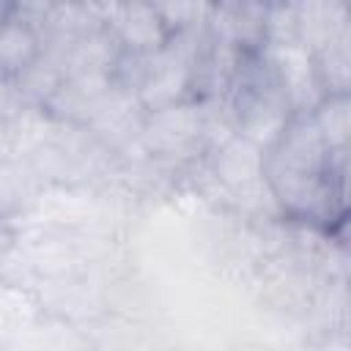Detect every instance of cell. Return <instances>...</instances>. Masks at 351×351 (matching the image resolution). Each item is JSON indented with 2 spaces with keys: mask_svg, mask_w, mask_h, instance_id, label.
Masks as SVG:
<instances>
[{
  "mask_svg": "<svg viewBox=\"0 0 351 351\" xmlns=\"http://www.w3.org/2000/svg\"><path fill=\"white\" fill-rule=\"evenodd\" d=\"M296 41V5L293 3H274L266 5L263 14V47H277Z\"/></svg>",
  "mask_w": 351,
  "mask_h": 351,
  "instance_id": "10",
  "label": "cell"
},
{
  "mask_svg": "<svg viewBox=\"0 0 351 351\" xmlns=\"http://www.w3.org/2000/svg\"><path fill=\"white\" fill-rule=\"evenodd\" d=\"M313 58H315V71H318L324 93L326 96L348 93V80H351V36L337 38L335 44L324 47Z\"/></svg>",
  "mask_w": 351,
  "mask_h": 351,
  "instance_id": "9",
  "label": "cell"
},
{
  "mask_svg": "<svg viewBox=\"0 0 351 351\" xmlns=\"http://www.w3.org/2000/svg\"><path fill=\"white\" fill-rule=\"evenodd\" d=\"M208 11H211L208 3H167V5H156V14L162 16L167 36L176 33V30L206 25Z\"/></svg>",
  "mask_w": 351,
  "mask_h": 351,
  "instance_id": "11",
  "label": "cell"
},
{
  "mask_svg": "<svg viewBox=\"0 0 351 351\" xmlns=\"http://www.w3.org/2000/svg\"><path fill=\"white\" fill-rule=\"evenodd\" d=\"M263 52H266V58L274 69V77L285 93L291 115H313V110L326 99L318 71H315L313 52L299 41L263 47Z\"/></svg>",
  "mask_w": 351,
  "mask_h": 351,
  "instance_id": "2",
  "label": "cell"
},
{
  "mask_svg": "<svg viewBox=\"0 0 351 351\" xmlns=\"http://www.w3.org/2000/svg\"><path fill=\"white\" fill-rule=\"evenodd\" d=\"M296 5V41L313 55L348 33V8L340 0H310Z\"/></svg>",
  "mask_w": 351,
  "mask_h": 351,
  "instance_id": "4",
  "label": "cell"
},
{
  "mask_svg": "<svg viewBox=\"0 0 351 351\" xmlns=\"http://www.w3.org/2000/svg\"><path fill=\"white\" fill-rule=\"evenodd\" d=\"M8 8H11V5H0V22L8 16Z\"/></svg>",
  "mask_w": 351,
  "mask_h": 351,
  "instance_id": "12",
  "label": "cell"
},
{
  "mask_svg": "<svg viewBox=\"0 0 351 351\" xmlns=\"http://www.w3.org/2000/svg\"><path fill=\"white\" fill-rule=\"evenodd\" d=\"M200 126H203L200 123V104L186 99V101L145 112L137 145L145 156L178 162V156H184L195 148H203Z\"/></svg>",
  "mask_w": 351,
  "mask_h": 351,
  "instance_id": "1",
  "label": "cell"
},
{
  "mask_svg": "<svg viewBox=\"0 0 351 351\" xmlns=\"http://www.w3.org/2000/svg\"><path fill=\"white\" fill-rule=\"evenodd\" d=\"M63 80H66L63 55L58 49L41 47L38 58L14 77V85H16V93H19L22 104L44 107L52 99V93L63 85Z\"/></svg>",
  "mask_w": 351,
  "mask_h": 351,
  "instance_id": "5",
  "label": "cell"
},
{
  "mask_svg": "<svg viewBox=\"0 0 351 351\" xmlns=\"http://www.w3.org/2000/svg\"><path fill=\"white\" fill-rule=\"evenodd\" d=\"M41 52V38L38 33L14 19V16H5L0 22V74L3 77H16L25 66H30Z\"/></svg>",
  "mask_w": 351,
  "mask_h": 351,
  "instance_id": "7",
  "label": "cell"
},
{
  "mask_svg": "<svg viewBox=\"0 0 351 351\" xmlns=\"http://www.w3.org/2000/svg\"><path fill=\"white\" fill-rule=\"evenodd\" d=\"M101 8V22L104 27L115 36L121 49L126 52H156L167 41V30L162 16L156 14V5H99Z\"/></svg>",
  "mask_w": 351,
  "mask_h": 351,
  "instance_id": "3",
  "label": "cell"
},
{
  "mask_svg": "<svg viewBox=\"0 0 351 351\" xmlns=\"http://www.w3.org/2000/svg\"><path fill=\"white\" fill-rule=\"evenodd\" d=\"M348 107H351L348 93H343V96H326L313 110V123H315L329 154H346V148H348V129H351Z\"/></svg>",
  "mask_w": 351,
  "mask_h": 351,
  "instance_id": "8",
  "label": "cell"
},
{
  "mask_svg": "<svg viewBox=\"0 0 351 351\" xmlns=\"http://www.w3.org/2000/svg\"><path fill=\"white\" fill-rule=\"evenodd\" d=\"M38 184L41 176L27 156L0 159V219L22 211L30 200H36Z\"/></svg>",
  "mask_w": 351,
  "mask_h": 351,
  "instance_id": "6",
  "label": "cell"
}]
</instances>
